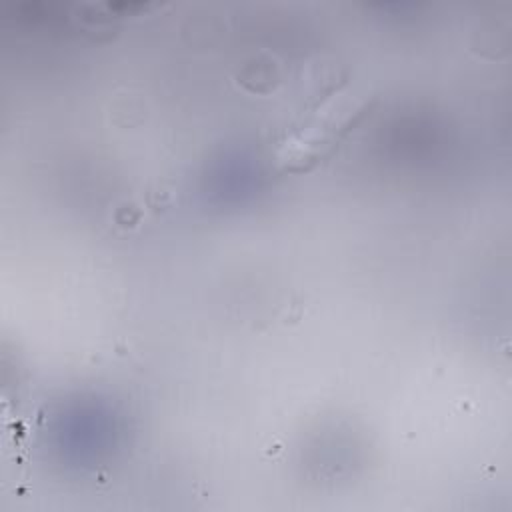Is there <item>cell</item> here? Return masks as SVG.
Listing matches in <instances>:
<instances>
[{
	"label": "cell",
	"instance_id": "6da1fadb",
	"mask_svg": "<svg viewBox=\"0 0 512 512\" xmlns=\"http://www.w3.org/2000/svg\"><path fill=\"white\" fill-rule=\"evenodd\" d=\"M364 100L340 96L324 104L316 116L278 150V164L286 170H302L320 160L336 144L338 136L362 114Z\"/></svg>",
	"mask_w": 512,
	"mask_h": 512
}]
</instances>
